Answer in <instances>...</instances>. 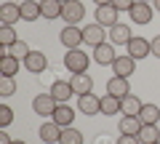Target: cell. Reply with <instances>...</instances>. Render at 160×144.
Listing matches in <instances>:
<instances>
[{"mask_svg": "<svg viewBox=\"0 0 160 144\" xmlns=\"http://www.w3.org/2000/svg\"><path fill=\"white\" fill-rule=\"evenodd\" d=\"M88 64H91V59H88L86 51H80V48H72V51L64 53V67L69 69V72H88Z\"/></svg>", "mask_w": 160, "mask_h": 144, "instance_id": "6da1fadb", "label": "cell"}, {"mask_svg": "<svg viewBox=\"0 0 160 144\" xmlns=\"http://www.w3.org/2000/svg\"><path fill=\"white\" fill-rule=\"evenodd\" d=\"M59 40H62L64 48H80L83 43H86V35H83V27H78V24H67V27L59 32Z\"/></svg>", "mask_w": 160, "mask_h": 144, "instance_id": "7a4b0ae2", "label": "cell"}, {"mask_svg": "<svg viewBox=\"0 0 160 144\" xmlns=\"http://www.w3.org/2000/svg\"><path fill=\"white\" fill-rule=\"evenodd\" d=\"M83 16H86V6H83L80 0H69V3H64V8H62L64 24H80Z\"/></svg>", "mask_w": 160, "mask_h": 144, "instance_id": "3957f363", "label": "cell"}, {"mask_svg": "<svg viewBox=\"0 0 160 144\" xmlns=\"http://www.w3.org/2000/svg\"><path fill=\"white\" fill-rule=\"evenodd\" d=\"M56 107H59V102L51 96V93H38V96L32 99V110H35V115H53L56 112Z\"/></svg>", "mask_w": 160, "mask_h": 144, "instance_id": "277c9868", "label": "cell"}, {"mask_svg": "<svg viewBox=\"0 0 160 144\" xmlns=\"http://www.w3.org/2000/svg\"><path fill=\"white\" fill-rule=\"evenodd\" d=\"M78 110L88 117L102 115V99L93 96V93H83V96H78Z\"/></svg>", "mask_w": 160, "mask_h": 144, "instance_id": "5b68a950", "label": "cell"}, {"mask_svg": "<svg viewBox=\"0 0 160 144\" xmlns=\"http://www.w3.org/2000/svg\"><path fill=\"white\" fill-rule=\"evenodd\" d=\"M128 16H131V22L133 24H149L152 22V16H155V8L149 6V3H133V8L128 11Z\"/></svg>", "mask_w": 160, "mask_h": 144, "instance_id": "8992f818", "label": "cell"}, {"mask_svg": "<svg viewBox=\"0 0 160 144\" xmlns=\"http://www.w3.org/2000/svg\"><path fill=\"white\" fill-rule=\"evenodd\" d=\"M112 72H115V75H120V77H131L133 72H136V59L128 56V53L118 56V59L112 62Z\"/></svg>", "mask_w": 160, "mask_h": 144, "instance_id": "52a82bcc", "label": "cell"}, {"mask_svg": "<svg viewBox=\"0 0 160 144\" xmlns=\"http://www.w3.org/2000/svg\"><path fill=\"white\" fill-rule=\"evenodd\" d=\"M83 35H86V43L88 46H102V43H107V29L102 27V24H86V27H83Z\"/></svg>", "mask_w": 160, "mask_h": 144, "instance_id": "ba28073f", "label": "cell"}, {"mask_svg": "<svg viewBox=\"0 0 160 144\" xmlns=\"http://www.w3.org/2000/svg\"><path fill=\"white\" fill-rule=\"evenodd\" d=\"M118 8L112 6V3H109V6H99L96 8V24H102L104 29H112L115 24H118Z\"/></svg>", "mask_w": 160, "mask_h": 144, "instance_id": "9c48e42d", "label": "cell"}, {"mask_svg": "<svg viewBox=\"0 0 160 144\" xmlns=\"http://www.w3.org/2000/svg\"><path fill=\"white\" fill-rule=\"evenodd\" d=\"M142 126L144 123L139 120V115H123L118 123V131H120V136H139Z\"/></svg>", "mask_w": 160, "mask_h": 144, "instance_id": "30bf717a", "label": "cell"}, {"mask_svg": "<svg viewBox=\"0 0 160 144\" xmlns=\"http://www.w3.org/2000/svg\"><path fill=\"white\" fill-rule=\"evenodd\" d=\"M107 93H112V96H118V99H126L128 93H131V83H128V77L112 75L107 80Z\"/></svg>", "mask_w": 160, "mask_h": 144, "instance_id": "8fae6325", "label": "cell"}, {"mask_svg": "<svg viewBox=\"0 0 160 144\" xmlns=\"http://www.w3.org/2000/svg\"><path fill=\"white\" fill-rule=\"evenodd\" d=\"M24 67H27V72H35V75L46 72V67H48L46 53H43V51H29L27 59H24Z\"/></svg>", "mask_w": 160, "mask_h": 144, "instance_id": "7c38bea8", "label": "cell"}, {"mask_svg": "<svg viewBox=\"0 0 160 144\" xmlns=\"http://www.w3.org/2000/svg\"><path fill=\"white\" fill-rule=\"evenodd\" d=\"M48 93H51L59 104H67L69 99L75 96V88H72V83H69V80H56V83L51 86V91H48Z\"/></svg>", "mask_w": 160, "mask_h": 144, "instance_id": "4fadbf2b", "label": "cell"}, {"mask_svg": "<svg viewBox=\"0 0 160 144\" xmlns=\"http://www.w3.org/2000/svg\"><path fill=\"white\" fill-rule=\"evenodd\" d=\"M118 59V53H115V46L112 43H102V46H96L93 48V62H99L102 67H112V62Z\"/></svg>", "mask_w": 160, "mask_h": 144, "instance_id": "5bb4252c", "label": "cell"}, {"mask_svg": "<svg viewBox=\"0 0 160 144\" xmlns=\"http://www.w3.org/2000/svg\"><path fill=\"white\" fill-rule=\"evenodd\" d=\"M126 48H128V56H133L136 62L152 53V48H149V40H144V37H131Z\"/></svg>", "mask_w": 160, "mask_h": 144, "instance_id": "9a60e30c", "label": "cell"}, {"mask_svg": "<svg viewBox=\"0 0 160 144\" xmlns=\"http://www.w3.org/2000/svg\"><path fill=\"white\" fill-rule=\"evenodd\" d=\"M69 83H72V88H75V93H78V96H83V93H91V91H93V77L88 75V72H75Z\"/></svg>", "mask_w": 160, "mask_h": 144, "instance_id": "2e32d148", "label": "cell"}, {"mask_svg": "<svg viewBox=\"0 0 160 144\" xmlns=\"http://www.w3.org/2000/svg\"><path fill=\"white\" fill-rule=\"evenodd\" d=\"M19 67H22V59L13 56V53H3L0 56V75L3 77H13L19 72Z\"/></svg>", "mask_w": 160, "mask_h": 144, "instance_id": "e0dca14e", "label": "cell"}, {"mask_svg": "<svg viewBox=\"0 0 160 144\" xmlns=\"http://www.w3.org/2000/svg\"><path fill=\"white\" fill-rule=\"evenodd\" d=\"M62 126H56V123H43L40 126V142H46V144H59V139H62Z\"/></svg>", "mask_w": 160, "mask_h": 144, "instance_id": "ac0fdd59", "label": "cell"}, {"mask_svg": "<svg viewBox=\"0 0 160 144\" xmlns=\"http://www.w3.org/2000/svg\"><path fill=\"white\" fill-rule=\"evenodd\" d=\"M133 35H131V29H128V24H115L112 29H109V43L112 46H128V40H131Z\"/></svg>", "mask_w": 160, "mask_h": 144, "instance_id": "d6986e66", "label": "cell"}, {"mask_svg": "<svg viewBox=\"0 0 160 144\" xmlns=\"http://www.w3.org/2000/svg\"><path fill=\"white\" fill-rule=\"evenodd\" d=\"M51 120L56 123V126H62V128H69V126H72V120H75V110L69 107V104H59L56 112L51 115Z\"/></svg>", "mask_w": 160, "mask_h": 144, "instance_id": "ffe728a7", "label": "cell"}, {"mask_svg": "<svg viewBox=\"0 0 160 144\" xmlns=\"http://www.w3.org/2000/svg\"><path fill=\"white\" fill-rule=\"evenodd\" d=\"M19 19H22V6H16V3H3L0 6V22L3 24H16Z\"/></svg>", "mask_w": 160, "mask_h": 144, "instance_id": "44dd1931", "label": "cell"}, {"mask_svg": "<svg viewBox=\"0 0 160 144\" xmlns=\"http://www.w3.org/2000/svg\"><path fill=\"white\" fill-rule=\"evenodd\" d=\"M62 8H64V3H59V0H40L43 19H62Z\"/></svg>", "mask_w": 160, "mask_h": 144, "instance_id": "7402d4cb", "label": "cell"}, {"mask_svg": "<svg viewBox=\"0 0 160 144\" xmlns=\"http://www.w3.org/2000/svg\"><path fill=\"white\" fill-rule=\"evenodd\" d=\"M139 120H142L144 126H158V120H160V107H158V104H144L142 112H139Z\"/></svg>", "mask_w": 160, "mask_h": 144, "instance_id": "603a6c76", "label": "cell"}, {"mask_svg": "<svg viewBox=\"0 0 160 144\" xmlns=\"http://www.w3.org/2000/svg\"><path fill=\"white\" fill-rule=\"evenodd\" d=\"M40 16H43V13H40L38 0H22V19L24 22H38Z\"/></svg>", "mask_w": 160, "mask_h": 144, "instance_id": "cb8c5ba5", "label": "cell"}, {"mask_svg": "<svg viewBox=\"0 0 160 144\" xmlns=\"http://www.w3.org/2000/svg\"><path fill=\"white\" fill-rule=\"evenodd\" d=\"M120 112H123V107H120L118 96H112V93L102 96V115H120Z\"/></svg>", "mask_w": 160, "mask_h": 144, "instance_id": "d4e9b609", "label": "cell"}, {"mask_svg": "<svg viewBox=\"0 0 160 144\" xmlns=\"http://www.w3.org/2000/svg\"><path fill=\"white\" fill-rule=\"evenodd\" d=\"M120 107H123V115H139L144 104L139 102V99L133 96V93H128L126 99H120Z\"/></svg>", "mask_w": 160, "mask_h": 144, "instance_id": "484cf974", "label": "cell"}, {"mask_svg": "<svg viewBox=\"0 0 160 144\" xmlns=\"http://www.w3.org/2000/svg\"><path fill=\"white\" fill-rule=\"evenodd\" d=\"M139 142H142V144H158L160 142V128L158 126H142V131H139Z\"/></svg>", "mask_w": 160, "mask_h": 144, "instance_id": "4316f807", "label": "cell"}, {"mask_svg": "<svg viewBox=\"0 0 160 144\" xmlns=\"http://www.w3.org/2000/svg\"><path fill=\"white\" fill-rule=\"evenodd\" d=\"M16 40H19V37H16L13 24H3V27H0V46H3V48H11Z\"/></svg>", "mask_w": 160, "mask_h": 144, "instance_id": "83f0119b", "label": "cell"}, {"mask_svg": "<svg viewBox=\"0 0 160 144\" xmlns=\"http://www.w3.org/2000/svg\"><path fill=\"white\" fill-rule=\"evenodd\" d=\"M59 144H86V139H83V133L78 131V128H64L62 131V139H59Z\"/></svg>", "mask_w": 160, "mask_h": 144, "instance_id": "f1b7e54d", "label": "cell"}, {"mask_svg": "<svg viewBox=\"0 0 160 144\" xmlns=\"http://www.w3.org/2000/svg\"><path fill=\"white\" fill-rule=\"evenodd\" d=\"M29 51H32V48H29V46H27L24 40H16V43L11 46V48H3V53H13V56H19L22 62L27 59V53H29Z\"/></svg>", "mask_w": 160, "mask_h": 144, "instance_id": "f546056e", "label": "cell"}, {"mask_svg": "<svg viewBox=\"0 0 160 144\" xmlns=\"http://www.w3.org/2000/svg\"><path fill=\"white\" fill-rule=\"evenodd\" d=\"M13 93H16L13 77H0V96H13Z\"/></svg>", "mask_w": 160, "mask_h": 144, "instance_id": "4dcf8cb0", "label": "cell"}, {"mask_svg": "<svg viewBox=\"0 0 160 144\" xmlns=\"http://www.w3.org/2000/svg\"><path fill=\"white\" fill-rule=\"evenodd\" d=\"M11 123H13V110L8 104H3V107H0V128H8Z\"/></svg>", "mask_w": 160, "mask_h": 144, "instance_id": "1f68e13d", "label": "cell"}, {"mask_svg": "<svg viewBox=\"0 0 160 144\" xmlns=\"http://www.w3.org/2000/svg\"><path fill=\"white\" fill-rule=\"evenodd\" d=\"M133 3H136V0H112V6L118 8V11H131Z\"/></svg>", "mask_w": 160, "mask_h": 144, "instance_id": "d6a6232c", "label": "cell"}, {"mask_svg": "<svg viewBox=\"0 0 160 144\" xmlns=\"http://www.w3.org/2000/svg\"><path fill=\"white\" fill-rule=\"evenodd\" d=\"M149 48H152V56L160 59V35H155L152 40H149Z\"/></svg>", "mask_w": 160, "mask_h": 144, "instance_id": "836d02e7", "label": "cell"}, {"mask_svg": "<svg viewBox=\"0 0 160 144\" xmlns=\"http://www.w3.org/2000/svg\"><path fill=\"white\" fill-rule=\"evenodd\" d=\"M118 144H142V142H139V136H120Z\"/></svg>", "mask_w": 160, "mask_h": 144, "instance_id": "e575fe53", "label": "cell"}, {"mask_svg": "<svg viewBox=\"0 0 160 144\" xmlns=\"http://www.w3.org/2000/svg\"><path fill=\"white\" fill-rule=\"evenodd\" d=\"M0 144H13V139H11V136H8V133H6V128L0 131Z\"/></svg>", "mask_w": 160, "mask_h": 144, "instance_id": "d590c367", "label": "cell"}, {"mask_svg": "<svg viewBox=\"0 0 160 144\" xmlns=\"http://www.w3.org/2000/svg\"><path fill=\"white\" fill-rule=\"evenodd\" d=\"M93 3H96V6H109L112 0H93Z\"/></svg>", "mask_w": 160, "mask_h": 144, "instance_id": "8d00e7d4", "label": "cell"}, {"mask_svg": "<svg viewBox=\"0 0 160 144\" xmlns=\"http://www.w3.org/2000/svg\"><path fill=\"white\" fill-rule=\"evenodd\" d=\"M152 8H155L158 13H160V0H152Z\"/></svg>", "mask_w": 160, "mask_h": 144, "instance_id": "74e56055", "label": "cell"}, {"mask_svg": "<svg viewBox=\"0 0 160 144\" xmlns=\"http://www.w3.org/2000/svg\"><path fill=\"white\" fill-rule=\"evenodd\" d=\"M13 144H27V142H22V139H16V142H13Z\"/></svg>", "mask_w": 160, "mask_h": 144, "instance_id": "f35d334b", "label": "cell"}, {"mask_svg": "<svg viewBox=\"0 0 160 144\" xmlns=\"http://www.w3.org/2000/svg\"><path fill=\"white\" fill-rule=\"evenodd\" d=\"M139 3H152V0H139Z\"/></svg>", "mask_w": 160, "mask_h": 144, "instance_id": "ab89813d", "label": "cell"}, {"mask_svg": "<svg viewBox=\"0 0 160 144\" xmlns=\"http://www.w3.org/2000/svg\"><path fill=\"white\" fill-rule=\"evenodd\" d=\"M59 3H69V0H59Z\"/></svg>", "mask_w": 160, "mask_h": 144, "instance_id": "60d3db41", "label": "cell"}, {"mask_svg": "<svg viewBox=\"0 0 160 144\" xmlns=\"http://www.w3.org/2000/svg\"><path fill=\"white\" fill-rule=\"evenodd\" d=\"M158 144H160V142H158Z\"/></svg>", "mask_w": 160, "mask_h": 144, "instance_id": "b9f144b4", "label": "cell"}]
</instances>
